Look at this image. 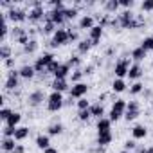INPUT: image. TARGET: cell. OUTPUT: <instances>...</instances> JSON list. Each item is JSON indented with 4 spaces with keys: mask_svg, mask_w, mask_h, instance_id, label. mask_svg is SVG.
Segmentation results:
<instances>
[{
    "mask_svg": "<svg viewBox=\"0 0 153 153\" xmlns=\"http://www.w3.org/2000/svg\"><path fill=\"white\" fill-rule=\"evenodd\" d=\"M88 110H90L92 117H96V119H103V117H106V115H105V106H103L101 103H92Z\"/></svg>",
    "mask_w": 153,
    "mask_h": 153,
    "instance_id": "cell-21",
    "label": "cell"
},
{
    "mask_svg": "<svg viewBox=\"0 0 153 153\" xmlns=\"http://www.w3.org/2000/svg\"><path fill=\"white\" fill-rule=\"evenodd\" d=\"M90 117H92L90 110H79V112H78V119H79L81 123H87V121H88Z\"/></svg>",
    "mask_w": 153,
    "mask_h": 153,
    "instance_id": "cell-44",
    "label": "cell"
},
{
    "mask_svg": "<svg viewBox=\"0 0 153 153\" xmlns=\"http://www.w3.org/2000/svg\"><path fill=\"white\" fill-rule=\"evenodd\" d=\"M151 110H153V99H151Z\"/></svg>",
    "mask_w": 153,
    "mask_h": 153,
    "instance_id": "cell-61",
    "label": "cell"
},
{
    "mask_svg": "<svg viewBox=\"0 0 153 153\" xmlns=\"http://www.w3.org/2000/svg\"><path fill=\"white\" fill-rule=\"evenodd\" d=\"M11 114H13V110H11L9 106H2V110H0V119L6 123V121L9 119V115H11Z\"/></svg>",
    "mask_w": 153,
    "mask_h": 153,
    "instance_id": "cell-46",
    "label": "cell"
},
{
    "mask_svg": "<svg viewBox=\"0 0 153 153\" xmlns=\"http://www.w3.org/2000/svg\"><path fill=\"white\" fill-rule=\"evenodd\" d=\"M101 36H103V27H101L99 24H97V25H94V27L88 31V40H90L92 47L99 45V42H101Z\"/></svg>",
    "mask_w": 153,
    "mask_h": 153,
    "instance_id": "cell-13",
    "label": "cell"
},
{
    "mask_svg": "<svg viewBox=\"0 0 153 153\" xmlns=\"http://www.w3.org/2000/svg\"><path fill=\"white\" fill-rule=\"evenodd\" d=\"M63 106H65L63 94H59V92H51V94L47 96V110H49V112H59Z\"/></svg>",
    "mask_w": 153,
    "mask_h": 153,
    "instance_id": "cell-2",
    "label": "cell"
},
{
    "mask_svg": "<svg viewBox=\"0 0 153 153\" xmlns=\"http://www.w3.org/2000/svg\"><path fill=\"white\" fill-rule=\"evenodd\" d=\"M18 74H20V78H22V79L31 81L34 76H36V70H34L33 65H22V67L18 68Z\"/></svg>",
    "mask_w": 153,
    "mask_h": 153,
    "instance_id": "cell-15",
    "label": "cell"
},
{
    "mask_svg": "<svg viewBox=\"0 0 153 153\" xmlns=\"http://www.w3.org/2000/svg\"><path fill=\"white\" fill-rule=\"evenodd\" d=\"M119 153H133V151H126V149H121Z\"/></svg>",
    "mask_w": 153,
    "mask_h": 153,
    "instance_id": "cell-60",
    "label": "cell"
},
{
    "mask_svg": "<svg viewBox=\"0 0 153 153\" xmlns=\"http://www.w3.org/2000/svg\"><path fill=\"white\" fill-rule=\"evenodd\" d=\"M146 54H148V52H146V51L139 45V47H135V49L131 51V59H133L135 63H140V61L146 58Z\"/></svg>",
    "mask_w": 153,
    "mask_h": 153,
    "instance_id": "cell-29",
    "label": "cell"
},
{
    "mask_svg": "<svg viewBox=\"0 0 153 153\" xmlns=\"http://www.w3.org/2000/svg\"><path fill=\"white\" fill-rule=\"evenodd\" d=\"M15 131H16V128L7 126V124H4V128H2V135L4 137H15Z\"/></svg>",
    "mask_w": 153,
    "mask_h": 153,
    "instance_id": "cell-48",
    "label": "cell"
},
{
    "mask_svg": "<svg viewBox=\"0 0 153 153\" xmlns=\"http://www.w3.org/2000/svg\"><path fill=\"white\" fill-rule=\"evenodd\" d=\"M6 15H7V18L13 22V24H24L25 20H27V16H29V13L25 11V9H22V7H11V9H7L6 11Z\"/></svg>",
    "mask_w": 153,
    "mask_h": 153,
    "instance_id": "cell-7",
    "label": "cell"
},
{
    "mask_svg": "<svg viewBox=\"0 0 153 153\" xmlns=\"http://www.w3.org/2000/svg\"><path fill=\"white\" fill-rule=\"evenodd\" d=\"M126 106H128V103H126L124 99H115V101L112 103V110L121 112V114H124V112H126Z\"/></svg>",
    "mask_w": 153,
    "mask_h": 153,
    "instance_id": "cell-37",
    "label": "cell"
},
{
    "mask_svg": "<svg viewBox=\"0 0 153 153\" xmlns=\"http://www.w3.org/2000/svg\"><path fill=\"white\" fill-rule=\"evenodd\" d=\"M51 7L56 9V11H65L67 9V6L61 2V0H51Z\"/></svg>",
    "mask_w": 153,
    "mask_h": 153,
    "instance_id": "cell-43",
    "label": "cell"
},
{
    "mask_svg": "<svg viewBox=\"0 0 153 153\" xmlns=\"http://www.w3.org/2000/svg\"><path fill=\"white\" fill-rule=\"evenodd\" d=\"M83 68H74L72 70V74H70V81H72V85H76V83H81V79H83Z\"/></svg>",
    "mask_w": 153,
    "mask_h": 153,
    "instance_id": "cell-35",
    "label": "cell"
},
{
    "mask_svg": "<svg viewBox=\"0 0 153 153\" xmlns=\"http://www.w3.org/2000/svg\"><path fill=\"white\" fill-rule=\"evenodd\" d=\"M38 47H40L38 40H36V38H31V42L24 47V54H34V52L38 51Z\"/></svg>",
    "mask_w": 153,
    "mask_h": 153,
    "instance_id": "cell-32",
    "label": "cell"
},
{
    "mask_svg": "<svg viewBox=\"0 0 153 153\" xmlns=\"http://www.w3.org/2000/svg\"><path fill=\"white\" fill-rule=\"evenodd\" d=\"M67 43H70V38H68V29H65V27H58L56 29V33L52 34V38H51V47H61V45H67Z\"/></svg>",
    "mask_w": 153,
    "mask_h": 153,
    "instance_id": "cell-3",
    "label": "cell"
},
{
    "mask_svg": "<svg viewBox=\"0 0 153 153\" xmlns=\"http://www.w3.org/2000/svg\"><path fill=\"white\" fill-rule=\"evenodd\" d=\"M103 7H105L106 13H117L121 6H119V0H108V2L103 4Z\"/></svg>",
    "mask_w": 153,
    "mask_h": 153,
    "instance_id": "cell-31",
    "label": "cell"
},
{
    "mask_svg": "<svg viewBox=\"0 0 153 153\" xmlns=\"http://www.w3.org/2000/svg\"><path fill=\"white\" fill-rule=\"evenodd\" d=\"M20 74H18V70H9L7 72V78H6V81H4V90L6 92H15L18 87H20Z\"/></svg>",
    "mask_w": 153,
    "mask_h": 153,
    "instance_id": "cell-5",
    "label": "cell"
},
{
    "mask_svg": "<svg viewBox=\"0 0 153 153\" xmlns=\"http://www.w3.org/2000/svg\"><path fill=\"white\" fill-rule=\"evenodd\" d=\"M140 9L142 11H153V0H144L140 4Z\"/></svg>",
    "mask_w": 153,
    "mask_h": 153,
    "instance_id": "cell-51",
    "label": "cell"
},
{
    "mask_svg": "<svg viewBox=\"0 0 153 153\" xmlns=\"http://www.w3.org/2000/svg\"><path fill=\"white\" fill-rule=\"evenodd\" d=\"M68 38H70V43H78V42H79V33L68 29Z\"/></svg>",
    "mask_w": 153,
    "mask_h": 153,
    "instance_id": "cell-50",
    "label": "cell"
},
{
    "mask_svg": "<svg viewBox=\"0 0 153 153\" xmlns=\"http://www.w3.org/2000/svg\"><path fill=\"white\" fill-rule=\"evenodd\" d=\"M4 67H6V68H9V70H15V58L6 59V61H4Z\"/></svg>",
    "mask_w": 153,
    "mask_h": 153,
    "instance_id": "cell-52",
    "label": "cell"
},
{
    "mask_svg": "<svg viewBox=\"0 0 153 153\" xmlns=\"http://www.w3.org/2000/svg\"><path fill=\"white\" fill-rule=\"evenodd\" d=\"M45 9H43V4L40 2V0H34V2H31V9H29V16H27V20L31 22V24H43V20H45Z\"/></svg>",
    "mask_w": 153,
    "mask_h": 153,
    "instance_id": "cell-1",
    "label": "cell"
},
{
    "mask_svg": "<svg viewBox=\"0 0 153 153\" xmlns=\"http://www.w3.org/2000/svg\"><path fill=\"white\" fill-rule=\"evenodd\" d=\"M43 101H47V96H45V92L43 90H34V92H31L29 96H27V105L31 106V108H38L40 105H43Z\"/></svg>",
    "mask_w": 153,
    "mask_h": 153,
    "instance_id": "cell-9",
    "label": "cell"
},
{
    "mask_svg": "<svg viewBox=\"0 0 153 153\" xmlns=\"http://www.w3.org/2000/svg\"><path fill=\"white\" fill-rule=\"evenodd\" d=\"M13 153H25V146L18 142V144H16V148L13 149Z\"/></svg>",
    "mask_w": 153,
    "mask_h": 153,
    "instance_id": "cell-54",
    "label": "cell"
},
{
    "mask_svg": "<svg viewBox=\"0 0 153 153\" xmlns=\"http://www.w3.org/2000/svg\"><path fill=\"white\" fill-rule=\"evenodd\" d=\"M78 15H79V9L76 7V6H72V7H67V9H65V18H67V22L76 20V18H78Z\"/></svg>",
    "mask_w": 153,
    "mask_h": 153,
    "instance_id": "cell-36",
    "label": "cell"
},
{
    "mask_svg": "<svg viewBox=\"0 0 153 153\" xmlns=\"http://www.w3.org/2000/svg\"><path fill=\"white\" fill-rule=\"evenodd\" d=\"M0 58H2L4 61L9 59V58H13V49H11L7 43H2V45H0Z\"/></svg>",
    "mask_w": 153,
    "mask_h": 153,
    "instance_id": "cell-33",
    "label": "cell"
},
{
    "mask_svg": "<svg viewBox=\"0 0 153 153\" xmlns=\"http://www.w3.org/2000/svg\"><path fill=\"white\" fill-rule=\"evenodd\" d=\"M29 133H31L29 126H18L16 131H15V140H16V142H22V140H25V139L29 137Z\"/></svg>",
    "mask_w": 153,
    "mask_h": 153,
    "instance_id": "cell-24",
    "label": "cell"
},
{
    "mask_svg": "<svg viewBox=\"0 0 153 153\" xmlns=\"http://www.w3.org/2000/svg\"><path fill=\"white\" fill-rule=\"evenodd\" d=\"M20 121H22V114L13 110V114L9 115V119H7L4 124H7V126H13V128H18V126H20Z\"/></svg>",
    "mask_w": 153,
    "mask_h": 153,
    "instance_id": "cell-28",
    "label": "cell"
},
{
    "mask_svg": "<svg viewBox=\"0 0 153 153\" xmlns=\"http://www.w3.org/2000/svg\"><path fill=\"white\" fill-rule=\"evenodd\" d=\"M96 128H97V133H106V131H112V130H110V128H112V121H110L108 117L97 119V124H96Z\"/></svg>",
    "mask_w": 153,
    "mask_h": 153,
    "instance_id": "cell-22",
    "label": "cell"
},
{
    "mask_svg": "<svg viewBox=\"0 0 153 153\" xmlns=\"http://www.w3.org/2000/svg\"><path fill=\"white\" fill-rule=\"evenodd\" d=\"M59 65H61V63H59V61H58V59H54V61H52V63H51V65H49V67H47V70H45V74H52V76H54V74H56V70H58V67H59Z\"/></svg>",
    "mask_w": 153,
    "mask_h": 153,
    "instance_id": "cell-47",
    "label": "cell"
},
{
    "mask_svg": "<svg viewBox=\"0 0 153 153\" xmlns=\"http://www.w3.org/2000/svg\"><path fill=\"white\" fill-rule=\"evenodd\" d=\"M51 88H52V92H59V94H63V92H68V90H70V87H68V81H67V79H52Z\"/></svg>",
    "mask_w": 153,
    "mask_h": 153,
    "instance_id": "cell-17",
    "label": "cell"
},
{
    "mask_svg": "<svg viewBox=\"0 0 153 153\" xmlns=\"http://www.w3.org/2000/svg\"><path fill=\"white\" fill-rule=\"evenodd\" d=\"M34 142H36V146H38L42 151H45L47 148H51V137H49L47 133H45V135H43V133H42V135H38Z\"/></svg>",
    "mask_w": 153,
    "mask_h": 153,
    "instance_id": "cell-25",
    "label": "cell"
},
{
    "mask_svg": "<svg viewBox=\"0 0 153 153\" xmlns=\"http://www.w3.org/2000/svg\"><path fill=\"white\" fill-rule=\"evenodd\" d=\"M144 88H146V87H144L140 81H135V83H131V85H130V88H128V90H130V96H139V94H142V92H144Z\"/></svg>",
    "mask_w": 153,
    "mask_h": 153,
    "instance_id": "cell-34",
    "label": "cell"
},
{
    "mask_svg": "<svg viewBox=\"0 0 153 153\" xmlns=\"http://www.w3.org/2000/svg\"><path fill=\"white\" fill-rule=\"evenodd\" d=\"M90 105H92V103H90L87 97H81V99H78V101H76V106H78V112H79V110H88V108H90Z\"/></svg>",
    "mask_w": 153,
    "mask_h": 153,
    "instance_id": "cell-41",
    "label": "cell"
},
{
    "mask_svg": "<svg viewBox=\"0 0 153 153\" xmlns=\"http://www.w3.org/2000/svg\"><path fill=\"white\" fill-rule=\"evenodd\" d=\"M146 153H153V146H151V148H148V149H146Z\"/></svg>",
    "mask_w": 153,
    "mask_h": 153,
    "instance_id": "cell-59",
    "label": "cell"
},
{
    "mask_svg": "<svg viewBox=\"0 0 153 153\" xmlns=\"http://www.w3.org/2000/svg\"><path fill=\"white\" fill-rule=\"evenodd\" d=\"M94 68H96L94 65H85L83 67V74L85 76H90V74H94Z\"/></svg>",
    "mask_w": 153,
    "mask_h": 153,
    "instance_id": "cell-53",
    "label": "cell"
},
{
    "mask_svg": "<svg viewBox=\"0 0 153 153\" xmlns=\"http://www.w3.org/2000/svg\"><path fill=\"white\" fill-rule=\"evenodd\" d=\"M140 47H142L146 52H151V51H153V36H146V38L140 42Z\"/></svg>",
    "mask_w": 153,
    "mask_h": 153,
    "instance_id": "cell-38",
    "label": "cell"
},
{
    "mask_svg": "<svg viewBox=\"0 0 153 153\" xmlns=\"http://www.w3.org/2000/svg\"><path fill=\"white\" fill-rule=\"evenodd\" d=\"M87 92H88V85L87 83H76V85H72L70 87V90H68V96L72 97V99H81V97H85L87 96Z\"/></svg>",
    "mask_w": 153,
    "mask_h": 153,
    "instance_id": "cell-10",
    "label": "cell"
},
{
    "mask_svg": "<svg viewBox=\"0 0 153 153\" xmlns=\"http://www.w3.org/2000/svg\"><path fill=\"white\" fill-rule=\"evenodd\" d=\"M139 115H140V103L139 101H130L128 106H126V112H124V119L130 123V121H135Z\"/></svg>",
    "mask_w": 153,
    "mask_h": 153,
    "instance_id": "cell-11",
    "label": "cell"
},
{
    "mask_svg": "<svg viewBox=\"0 0 153 153\" xmlns=\"http://www.w3.org/2000/svg\"><path fill=\"white\" fill-rule=\"evenodd\" d=\"M124 149L126 151H135L137 149V142H135V139H128V140H124Z\"/></svg>",
    "mask_w": 153,
    "mask_h": 153,
    "instance_id": "cell-45",
    "label": "cell"
},
{
    "mask_svg": "<svg viewBox=\"0 0 153 153\" xmlns=\"http://www.w3.org/2000/svg\"><path fill=\"white\" fill-rule=\"evenodd\" d=\"M142 94H144L148 99H151V97H153V90H146V88H144V92H142Z\"/></svg>",
    "mask_w": 153,
    "mask_h": 153,
    "instance_id": "cell-55",
    "label": "cell"
},
{
    "mask_svg": "<svg viewBox=\"0 0 153 153\" xmlns=\"http://www.w3.org/2000/svg\"><path fill=\"white\" fill-rule=\"evenodd\" d=\"M52 61H54V54H52V52H43L40 58H36V61L33 63V67H34L36 74H45L47 67H49Z\"/></svg>",
    "mask_w": 153,
    "mask_h": 153,
    "instance_id": "cell-4",
    "label": "cell"
},
{
    "mask_svg": "<svg viewBox=\"0 0 153 153\" xmlns=\"http://www.w3.org/2000/svg\"><path fill=\"white\" fill-rule=\"evenodd\" d=\"M16 140H15V137H4L2 139V151L4 153H13V149L16 148Z\"/></svg>",
    "mask_w": 153,
    "mask_h": 153,
    "instance_id": "cell-23",
    "label": "cell"
},
{
    "mask_svg": "<svg viewBox=\"0 0 153 153\" xmlns=\"http://www.w3.org/2000/svg\"><path fill=\"white\" fill-rule=\"evenodd\" d=\"M142 74H144V70H142V65L140 63H131V67H130V70H128V78H130V81H139L140 78H142Z\"/></svg>",
    "mask_w": 153,
    "mask_h": 153,
    "instance_id": "cell-14",
    "label": "cell"
},
{
    "mask_svg": "<svg viewBox=\"0 0 153 153\" xmlns=\"http://www.w3.org/2000/svg\"><path fill=\"white\" fill-rule=\"evenodd\" d=\"M56 29H58V27H56L51 20H43V24H42V27H40V33L45 34V36H49V34H54Z\"/></svg>",
    "mask_w": 153,
    "mask_h": 153,
    "instance_id": "cell-26",
    "label": "cell"
},
{
    "mask_svg": "<svg viewBox=\"0 0 153 153\" xmlns=\"http://www.w3.org/2000/svg\"><path fill=\"white\" fill-rule=\"evenodd\" d=\"M130 59L128 58H121V59H117L115 61V65H114V74H115V78H119V79H124V78H128V70H130Z\"/></svg>",
    "mask_w": 153,
    "mask_h": 153,
    "instance_id": "cell-6",
    "label": "cell"
},
{
    "mask_svg": "<svg viewBox=\"0 0 153 153\" xmlns=\"http://www.w3.org/2000/svg\"><path fill=\"white\" fill-rule=\"evenodd\" d=\"M67 63H68V65H70V68L74 70V68H81V63H83V61H81V58H79V56H70Z\"/></svg>",
    "mask_w": 153,
    "mask_h": 153,
    "instance_id": "cell-39",
    "label": "cell"
},
{
    "mask_svg": "<svg viewBox=\"0 0 153 153\" xmlns=\"http://www.w3.org/2000/svg\"><path fill=\"white\" fill-rule=\"evenodd\" d=\"M45 20H51L56 27H63V24L67 22L65 18V11H56V9H49L45 13Z\"/></svg>",
    "mask_w": 153,
    "mask_h": 153,
    "instance_id": "cell-8",
    "label": "cell"
},
{
    "mask_svg": "<svg viewBox=\"0 0 153 153\" xmlns=\"http://www.w3.org/2000/svg\"><path fill=\"white\" fill-rule=\"evenodd\" d=\"M119 6H121L124 11H130V9L135 6V2H133V0H119Z\"/></svg>",
    "mask_w": 153,
    "mask_h": 153,
    "instance_id": "cell-49",
    "label": "cell"
},
{
    "mask_svg": "<svg viewBox=\"0 0 153 153\" xmlns=\"http://www.w3.org/2000/svg\"><path fill=\"white\" fill-rule=\"evenodd\" d=\"M63 130H65V128H63V124H61V123H52V124L47 128V135H49V137L61 135V133H63Z\"/></svg>",
    "mask_w": 153,
    "mask_h": 153,
    "instance_id": "cell-30",
    "label": "cell"
},
{
    "mask_svg": "<svg viewBox=\"0 0 153 153\" xmlns=\"http://www.w3.org/2000/svg\"><path fill=\"white\" fill-rule=\"evenodd\" d=\"M112 140H114L112 131H106V133H97V140H96V144H97V146L106 148V146H110V144H112Z\"/></svg>",
    "mask_w": 153,
    "mask_h": 153,
    "instance_id": "cell-19",
    "label": "cell"
},
{
    "mask_svg": "<svg viewBox=\"0 0 153 153\" xmlns=\"http://www.w3.org/2000/svg\"><path fill=\"white\" fill-rule=\"evenodd\" d=\"M90 49H92V43H90V40H88V38H87V40H79V42H78V54H79V56L88 54V52H90Z\"/></svg>",
    "mask_w": 153,
    "mask_h": 153,
    "instance_id": "cell-27",
    "label": "cell"
},
{
    "mask_svg": "<svg viewBox=\"0 0 153 153\" xmlns=\"http://www.w3.org/2000/svg\"><path fill=\"white\" fill-rule=\"evenodd\" d=\"M76 101L72 99V97H68V99H65V106H70V105H74Z\"/></svg>",
    "mask_w": 153,
    "mask_h": 153,
    "instance_id": "cell-56",
    "label": "cell"
},
{
    "mask_svg": "<svg viewBox=\"0 0 153 153\" xmlns=\"http://www.w3.org/2000/svg\"><path fill=\"white\" fill-rule=\"evenodd\" d=\"M112 54H114V49H112V47H110V49H106V56H112Z\"/></svg>",
    "mask_w": 153,
    "mask_h": 153,
    "instance_id": "cell-58",
    "label": "cell"
},
{
    "mask_svg": "<svg viewBox=\"0 0 153 153\" xmlns=\"http://www.w3.org/2000/svg\"><path fill=\"white\" fill-rule=\"evenodd\" d=\"M146 137H148V128L144 124H135L131 128V139L140 140V139H146Z\"/></svg>",
    "mask_w": 153,
    "mask_h": 153,
    "instance_id": "cell-18",
    "label": "cell"
},
{
    "mask_svg": "<svg viewBox=\"0 0 153 153\" xmlns=\"http://www.w3.org/2000/svg\"><path fill=\"white\" fill-rule=\"evenodd\" d=\"M70 74H72L70 65H68V63H61V65L58 67L56 74H54V79H67V78H70Z\"/></svg>",
    "mask_w": 153,
    "mask_h": 153,
    "instance_id": "cell-16",
    "label": "cell"
},
{
    "mask_svg": "<svg viewBox=\"0 0 153 153\" xmlns=\"http://www.w3.org/2000/svg\"><path fill=\"white\" fill-rule=\"evenodd\" d=\"M123 117H124V114L115 112V110H112V108H110V112H108V119H110L112 123H117V121H121Z\"/></svg>",
    "mask_w": 153,
    "mask_h": 153,
    "instance_id": "cell-42",
    "label": "cell"
},
{
    "mask_svg": "<svg viewBox=\"0 0 153 153\" xmlns=\"http://www.w3.org/2000/svg\"><path fill=\"white\" fill-rule=\"evenodd\" d=\"M25 33H27V31H25V29H22L20 25H15V27L11 29V38H13V40L16 42V40H18L20 36H24Z\"/></svg>",
    "mask_w": 153,
    "mask_h": 153,
    "instance_id": "cell-40",
    "label": "cell"
},
{
    "mask_svg": "<svg viewBox=\"0 0 153 153\" xmlns=\"http://www.w3.org/2000/svg\"><path fill=\"white\" fill-rule=\"evenodd\" d=\"M126 90H128L126 79H119V78H115V79L112 81V92H115V94H123V92H126Z\"/></svg>",
    "mask_w": 153,
    "mask_h": 153,
    "instance_id": "cell-20",
    "label": "cell"
},
{
    "mask_svg": "<svg viewBox=\"0 0 153 153\" xmlns=\"http://www.w3.org/2000/svg\"><path fill=\"white\" fill-rule=\"evenodd\" d=\"M43 153H58V149H56V148H52V146H51V148H47V149H45V151H43Z\"/></svg>",
    "mask_w": 153,
    "mask_h": 153,
    "instance_id": "cell-57",
    "label": "cell"
},
{
    "mask_svg": "<svg viewBox=\"0 0 153 153\" xmlns=\"http://www.w3.org/2000/svg\"><path fill=\"white\" fill-rule=\"evenodd\" d=\"M94 25H97V24H96V16H92V15H83L78 22V29H81V31H87V29L90 31Z\"/></svg>",
    "mask_w": 153,
    "mask_h": 153,
    "instance_id": "cell-12",
    "label": "cell"
}]
</instances>
